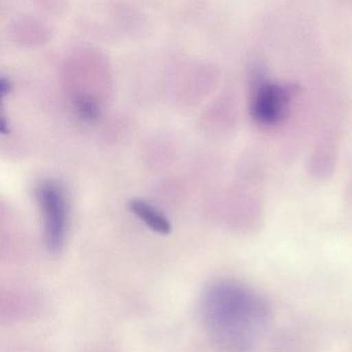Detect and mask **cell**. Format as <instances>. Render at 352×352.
<instances>
[{
  "mask_svg": "<svg viewBox=\"0 0 352 352\" xmlns=\"http://www.w3.org/2000/svg\"><path fill=\"white\" fill-rule=\"evenodd\" d=\"M201 315L212 341L226 352H249L269 327L267 300L236 279H218L204 290Z\"/></svg>",
  "mask_w": 352,
  "mask_h": 352,
  "instance_id": "obj_1",
  "label": "cell"
},
{
  "mask_svg": "<svg viewBox=\"0 0 352 352\" xmlns=\"http://www.w3.org/2000/svg\"><path fill=\"white\" fill-rule=\"evenodd\" d=\"M288 98L287 91L278 86L261 88L257 98H255V117L267 122L277 120L281 116Z\"/></svg>",
  "mask_w": 352,
  "mask_h": 352,
  "instance_id": "obj_3",
  "label": "cell"
},
{
  "mask_svg": "<svg viewBox=\"0 0 352 352\" xmlns=\"http://www.w3.org/2000/svg\"><path fill=\"white\" fill-rule=\"evenodd\" d=\"M0 82H1V92H3V96H6V94H9V92L11 91V81H10L8 78L3 77H3H1V80H0Z\"/></svg>",
  "mask_w": 352,
  "mask_h": 352,
  "instance_id": "obj_6",
  "label": "cell"
},
{
  "mask_svg": "<svg viewBox=\"0 0 352 352\" xmlns=\"http://www.w3.org/2000/svg\"><path fill=\"white\" fill-rule=\"evenodd\" d=\"M76 109L78 114L85 120L94 121L100 115V110L96 102L88 96H80L76 100Z\"/></svg>",
  "mask_w": 352,
  "mask_h": 352,
  "instance_id": "obj_5",
  "label": "cell"
},
{
  "mask_svg": "<svg viewBox=\"0 0 352 352\" xmlns=\"http://www.w3.org/2000/svg\"><path fill=\"white\" fill-rule=\"evenodd\" d=\"M36 197L44 220V238L51 252H59L65 245L67 230V204L65 189L55 180L42 181Z\"/></svg>",
  "mask_w": 352,
  "mask_h": 352,
  "instance_id": "obj_2",
  "label": "cell"
},
{
  "mask_svg": "<svg viewBox=\"0 0 352 352\" xmlns=\"http://www.w3.org/2000/svg\"><path fill=\"white\" fill-rule=\"evenodd\" d=\"M129 208L153 232L160 234H168L172 230L170 222L168 221L166 215L158 211L153 206L148 204L147 201H143V199H131L129 201Z\"/></svg>",
  "mask_w": 352,
  "mask_h": 352,
  "instance_id": "obj_4",
  "label": "cell"
}]
</instances>
